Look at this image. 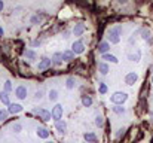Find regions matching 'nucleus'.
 I'll use <instances>...</instances> for the list:
<instances>
[{"instance_id": "nucleus-1", "label": "nucleus", "mask_w": 153, "mask_h": 143, "mask_svg": "<svg viewBox=\"0 0 153 143\" xmlns=\"http://www.w3.org/2000/svg\"><path fill=\"white\" fill-rule=\"evenodd\" d=\"M107 37H109V43H119L121 40V27H111L107 31Z\"/></svg>"}, {"instance_id": "nucleus-2", "label": "nucleus", "mask_w": 153, "mask_h": 143, "mask_svg": "<svg viewBox=\"0 0 153 143\" xmlns=\"http://www.w3.org/2000/svg\"><path fill=\"white\" fill-rule=\"evenodd\" d=\"M126 99H128V95H126L125 93H115L111 97H110V101L113 103V105H121L122 106V103H125L126 101Z\"/></svg>"}, {"instance_id": "nucleus-3", "label": "nucleus", "mask_w": 153, "mask_h": 143, "mask_svg": "<svg viewBox=\"0 0 153 143\" xmlns=\"http://www.w3.org/2000/svg\"><path fill=\"white\" fill-rule=\"evenodd\" d=\"M63 112H64L63 106H61V105H57L54 109H52V112H51L52 119H55V122H57V121H61V118H63Z\"/></svg>"}, {"instance_id": "nucleus-4", "label": "nucleus", "mask_w": 153, "mask_h": 143, "mask_svg": "<svg viewBox=\"0 0 153 143\" xmlns=\"http://www.w3.org/2000/svg\"><path fill=\"white\" fill-rule=\"evenodd\" d=\"M34 113L40 116V119H43V121H51V118H52L51 112H48L45 109H34Z\"/></svg>"}, {"instance_id": "nucleus-5", "label": "nucleus", "mask_w": 153, "mask_h": 143, "mask_svg": "<svg viewBox=\"0 0 153 143\" xmlns=\"http://www.w3.org/2000/svg\"><path fill=\"white\" fill-rule=\"evenodd\" d=\"M71 51L75 54H82L83 51H85V45H83V42L82 40H76L75 43L71 45Z\"/></svg>"}, {"instance_id": "nucleus-6", "label": "nucleus", "mask_w": 153, "mask_h": 143, "mask_svg": "<svg viewBox=\"0 0 153 143\" xmlns=\"http://www.w3.org/2000/svg\"><path fill=\"white\" fill-rule=\"evenodd\" d=\"M137 79H138V75L134 73V72H129V73L125 76V83L126 85H134L137 82Z\"/></svg>"}, {"instance_id": "nucleus-7", "label": "nucleus", "mask_w": 153, "mask_h": 143, "mask_svg": "<svg viewBox=\"0 0 153 143\" xmlns=\"http://www.w3.org/2000/svg\"><path fill=\"white\" fill-rule=\"evenodd\" d=\"M85 30H86V25L83 23H79L75 25V28H73V34L75 36H82L85 33Z\"/></svg>"}, {"instance_id": "nucleus-8", "label": "nucleus", "mask_w": 153, "mask_h": 143, "mask_svg": "<svg viewBox=\"0 0 153 143\" xmlns=\"http://www.w3.org/2000/svg\"><path fill=\"white\" fill-rule=\"evenodd\" d=\"M52 66V60H51V58H42V61L40 63H39V70H46V69H49Z\"/></svg>"}, {"instance_id": "nucleus-9", "label": "nucleus", "mask_w": 153, "mask_h": 143, "mask_svg": "<svg viewBox=\"0 0 153 143\" xmlns=\"http://www.w3.org/2000/svg\"><path fill=\"white\" fill-rule=\"evenodd\" d=\"M15 95L18 97V99H21V100H24L25 97H27V88L25 87H18L16 89H15Z\"/></svg>"}, {"instance_id": "nucleus-10", "label": "nucleus", "mask_w": 153, "mask_h": 143, "mask_svg": "<svg viewBox=\"0 0 153 143\" xmlns=\"http://www.w3.org/2000/svg\"><path fill=\"white\" fill-rule=\"evenodd\" d=\"M109 49H110V43H109V42H104V40H103V42L98 43V52H101L103 55L107 54Z\"/></svg>"}, {"instance_id": "nucleus-11", "label": "nucleus", "mask_w": 153, "mask_h": 143, "mask_svg": "<svg viewBox=\"0 0 153 143\" xmlns=\"http://www.w3.org/2000/svg\"><path fill=\"white\" fill-rule=\"evenodd\" d=\"M63 54L61 52H55L54 55H52V63L57 64V66H59V64H63Z\"/></svg>"}, {"instance_id": "nucleus-12", "label": "nucleus", "mask_w": 153, "mask_h": 143, "mask_svg": "<svg viewBox=\"0 0 153 143\" xmlns=\"http://www.w3.org/2000/svg\"><path fill=\"white\" fill-rule=\"evenodd\" d=\"M83 139L88 142V143H97V140H98V137H97L94 133H85Z\"/></svg>"}, {"instance_id": "nucleus-13", "label": "nucleus", "mask_w": 153, "mask_h": 143, "mask_svg": "<svg viewBox=\"0 0 153 143\" xmlns=\"http://www.w3.org/2000/svg\"><path fill=\"white\" fill-rule=\"evenodd\" d=\"M55 128L58 130L59 133H64L65 130H67V124H65V121H63V119L61 121H57L55 122Z\"/></svg>"}, {"instance_id": "nucleus-14", "label": "nucleus", "mask_w": 153, "mask_h": 143, "mask_svg": "<svg viewBox=\"0 0 153 143\" xmlns=\"http://www.w3.org/2000/svg\"><path fill=\"white\" fill-rule=\"evenodd\" d=\"M98 70H100V73H101V75H107V73H109V66H107V63L100 61V63H98Z\"/></svg>"}, {"instance_id": "nucleus-15", "label": "nucleus", "mask_w": 153, "mask_h": 143, "mask_svg": "<svg viewBox=\"0 0 153 143\" xmlns=\"http://www.w3.org/2000/svg\"><path fill=\"white\" fill-rule=\"evenodd\" d=\"M63 60L64 61H71V60H75V52L73 51H64L63 52Z\"/></svg>"}, {"instance_id": "nucleus-16", "label": "nucleus", "mask_w": 153, "mask_h": 143, "mask_svg": "<svg viewBox=\"0 0 153 143\" xmlns=\"http://www.w3.org/2000/svg\"><path fill=\"white\" fill-rule=\"evenodd\" d=\"M37 136L40 139H48L49 137V130H46V128H37Z\"/></svg>"}, {"instance_id": "nucleus-17", "label": "nucleus", "mask_w": 153, "mask_h": 143, "mask_svg": "<svg viewBox=\"0 0 153 143\" xmlns=\"http://www.w3.org/2000/svg\"><path fill=\"white\" fill-rule=\"evenodd\" d=\"M22 110V106L21 105H11L9 109H8V112L9 113H19Z\"/></svg>"}, {"instance_id": "nucleus-18", "label": "nucleus", "mask_w": 153, "mask_h": 143, "mask_svg": "<svg viewBox=\"0 0 153 143\" xmlns=\"http://www.w3.org/2000/svg\"><path fill=\"white\" fill-rule=\"evenodd\" d=\"M82 105L85 107H91L92 106V99L91 95H82Z\"/></svg>"}, {"instance_id": "nucleus-19", "label": "nucleus", "mask_w": 153, "mask_h": 143, "mask_svg": "<svg viewBox=\"0 0 153 143\" xmlns=\"http://www.w3.org/2000/svg\"><path fill=\"white\" fill-rule=\"evenodd\" d=\"M0 101L3 103V105H8V106H11V101H9V95H8V93H0Z\"/></svg>"}, {"instance_id": "nucleus-20", "label": "nucleus", "mask_w": 153, "mask_h": 143, "mask_svg": "<svg viewBox=\"0 0 153 143\" xmlns=\"http://www.w3.org/2000/svg\"><path fill=\"white\" fill-rule=\"evenodd\" d=\"M111 109H113V112L117 113V115H123V113L126 112V109H125L123 106H121V105H115Z\"/></svg>"}, {"instance_id": "nucleus-21", "label": "nucleus", "mask_w": 153, "mask_h": 143, "mask_svg": "<svg viewBox=\"0 0 153 143\" xmlns=\"http://www.w3.org/2000/svg\"><path fill=\"white\" fill-rule=\"evenodd\" d=\"M24 57L27 58V60H34V58H36L37 55H36L34 51H31V49H25V51H24Z\"/></svg>"}, {"instance_id": "nucleus-22", "label": "nucleus", "mask_w": 153, "mask_h": 143, "mask_svg": "<svg viewBox=\"0 0 153 143\" xmlns=\"http://www.w3.org/2000/svg\"><path fill=\"white\" fill-rule=\"evenodd\" d=\"M101 58H103V60H106V61H110V63H115V64H116V63L119 61V60H117V58H116L115 55H111V54H104V55H103Z\"/></svg>"}, {"instance_id": "nucleus-23", "label": "nucleus", "mask_w": 153, "mask_h": 143, "mask_svg": "<svg viewBox=\"0 0 153 143\" xmlns=\"http://www.w3.org/2000/svg\"><path fill=\"white\" fill-rule=\"evenodd\" d=\"M65 87H67L69 89H73L76 87V81H75V77H69L67 82H65Z\"/></svg>"}, {"instance_id": "nucleus-24", "label": "nucleus", "mask_w": 153, "mask_h": 143, "mask_svg": "<svg viewBox=\"0 0 153 143\" xmlns=\"http://www.w3.org/2000/svg\"><path fill=\"white\" fill-rule=\"evenodd\" d=\"M140 57H141V52H140V51H137L135 54H129V55H128V58H129L131 61H138Z\"/></svg>"}, {"instance_id": "nucleus-25", "label": "nucleus", "mask_w": 153, "mask_h": 143, "mask_svg": "<svg viewBox=\"0 0 153 143\" xmlns=\"http://www.w3.org/2000/svg\"><path fill=\"white\" fill-rule=\"evenodd\" d=\"M98 91H100V94H106V93H107V85H106L104 82H101L98 85Z\"/></svg>"}, {"instance_id": "nucleus-26", "label": "nucleus", "mask_w": 153, "mask_h": 143, "mask_svg": "<svg viewBox=\"0 0 153 143\" xmlns=\"http://www.w3.org/2000/svg\"><path fill=\"white\" fill-rule=\"evenodd\" d=\"M57 99H58V93H57L55 89H51V91H49V100L55 101Z\"/></svg>"}, {"instance_id": "nucleus-27", "label": "nucleus", "mask_w": 153, "mask_h": 143, "mask_svg": "<svg viewBox=\"0 0 153 143\" xmlns=\"http://www.w3.org/2000/svg\"><path fill=\"white\" fill-rule=\"evenodd\" d=\"M8 115H9V112H8V110H0V122L8 119Z\"/></svg>"}, {"instance_id": "nucleus-28", "label": "nucleus", "mask_w": 153, "mask_h": 143, "mask_svg": "<svg viewBox=\"0 0 153 143\" xmlns=\"http://www.w3.org/2000/svg\"><path fill=\"white\" fill-rule=\"evenodd\" d=\"M103 124H104L103 118H101V116H97V118H95V125H98V127H103Z\"/></svg>"}, {"instance_id": "nucleus-29", "label": "nucleus", "mask_w": 153, "mask_h": 143, "mask_svg": "<svg viewBox=\"0 0 153 143\" xmlns=\"http://www.w3.org/2000/svg\"><path fill=\"white\" fill-rule=\"evenodd\" d=\"M40 21H42V17H39V15H36V17L31 18V23L33 24H37V23H40Z\"/></svg>"}, {"instance_id": "nucleus-30", "label": "nucleus", "mask_w": 153, "mask_h": 143, "mask_svg": "<svg viewBox=\"0 0 153 143\" xmlns=\"http://www.w3.org/2000/svg\"><path fill=\"white\" fill-rule=\"evenodd\" d=\"M141 37L144 39V40H146V39H150V31L149 30H143V36Z\"/></svg>"}, {"instance_id": "nucleus-31", "label": "nucleus", "mask_w": 153, "mask_h": 143, "mask_svg": "<svg viewBox=\"0 0 153 143\" xmlns=\"http://www.w3.org/2000/svg\"><path fill=\"white\" fill-rule=\"evenodd\" d=\"M11 89H12V85H11V82H9V81H6V83H5V91H6V93H9Z\"/></svg>"}, {"instance_id": "nucleus-32", "label": "nucleus", "mask_w": 153, "mask_h": 143, "mask_svg": "<svg viewBox=\"0 0 153 143\" xmlns=\"http://www.w3.org/2000/svg\"><path fill=\"white\" fill-rule=\"evenodd\" d=\"M12 128H14V131L15 133H19V131H21V124H14V127H12Z\"/></svg>"}, {"instance_id": "nucleus-33", "label": "nucleus", "mask_w": 153, "mask_h": 143, "mask_svg": "<svg viewBox=\"0 0 153 143\" xmlns=\"http://www.w3.org/2000/svg\"><path fill=\"white\" fill-rule=\"evenodd\" d=\"M123 133H125V128H121V130H119V133L116 134V137L121 139V136H123Z\"/></svg>"}, {"instance_id": "nucleus-34", "label": "nucleus", "mask_w": 153, "mask_h": 143, "mask_svg": "<svg viewBox=\"0 0 153 143\" xmlns=\"http://www.w3.org/2000/svg\"><path fill=\"white\" fill-rule=\"evenodd\" d=\"M40 97H42V91H39V93L36 94V99H40Z\"/></svg>"}, {"instance_id": "nucleus-35", "label": "nucleus", "mask_w": 153, "mask_h": 143, "mask_svg": "<svg viewBox=\"0 0 153 143\" xmlns=\"http://www.w3.org/2000/svg\"><path fill=\"white\" fill-rule=\"evenodd\" d=\"M3 33H5V31H3V28H2V27H0V37H2V36H3Z\"/></svg>"}, {"instance_id": "nucleus-36", "label": "nucleus", "mask_w": 153, "mask_h": 143, "mask_svg": "<svg viewBox=\"0 0 153 143\" xmlns=\"http://www.w3.org/2000/svg\"><path fill=\"white\" fill-rule=\"evenodd\" d=\"M3 6H5V5H3V2H0V11L3 9Z\"/></svg>"}, {"instance_id": "nucleus-37", "label": "nucleus", "mask_w": 153, "mask_h": 143, "mask_svg": "<svg viewBox=\"0 0 153 143\" xmlns=\"http://www.w3.org/2000/svg\"><path fill=\"white\" fill-rule=\"evenodd\" d=\"M46 143H54V142H46Z\"/></svg>"}, {"instance_id": "nucleus-38", "label": "nucleus", "mask_w": 153, "mask_h": 143, "mask_svg": "<svg viewBox=\"0 0 153 143\" xmlns=\"http://www.w3.org/2000/svg\"><path fill=\"white\" fill-rule=\"evenodd\" d=\"M152 83H153V77H152Z\"/></svg>"}, {"instance_id": "nucleus-39", "label": "nucleus", "mask_w": 153, "mask_h": 143, "mask_svg": "<svg viewBox=\"0 0 153 143\" xmlns=\"http://www.w3.org/2000/svg\"><path fill=\"white\" fill-rule=\"evenodd\" d=\"M152 143H153V139H152Z\"/></svg>"}, {"instance_id": "nucleus-40", "label": "nucleus", "mask_w": 153, "mask_h": 143, "mask_svg": "<svg viewBox=\"0 0 153 143\" xmlns=\"http://www.w3.org/2000/svg\"><path fill=\"white\" fill-rule=\"evenodd\" d=\"M152 70H153V67H152Z\"/></svg>"}]
</instances>
